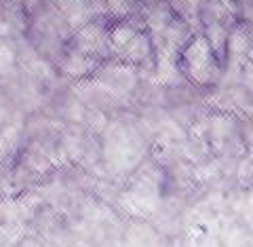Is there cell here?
<instances>
[{"instance_id": "1", "label": "cell", "mask_w": 253, "mask_h": 247, "mask_svg": "<svg viewBox=\"0 0 253 247\" xmlns=\"http://www.w3.org/2000/svg\"><path fill=\"white\" fill-rule=\"evenodd\" d=\"M177 66L186 81L196 87H203V89L215 87L224 76V66L217 59V55L213 53L203 32L192 34V38L184 45V49L179 51Z\"/></svg>"}, {"instance_id": "2", "label": "cell", "mask_w": 253, "mask_h": 247, "mask_svg": "<svg viewBox=\"0 0 253 247\" xmlns=\"http://www.w3.org/2000/svg\"><path fill=\"white\" fill-rule=\"evenodd\" d=\"M93 78L104 85L106 89L125 106L139 87V68L110 57V61L106 59L97 68V72L93 74Z\"/></svg>"}, {"instance_id": "3", "label": "cell", "mask_w": 253, "mask_h": 247, "mask_svg": "<svg viewBox=\"0 0 253 247\" xmlns=\"http://www.w3.org/2000/svg\"><path fill=\"white\" fill-rule=\"evenodd\" d=\"M137 173L139 175H135V178L131 180V186L125 188L121 201L125 205V209H131L133 213L146 216L148 211L154 209V205L158 201V184L154 180L158 169L146 165V167H141Z\"/></svg>"}, {"instance_id": "4", "label": "cell", "mask_w": 253, "mask_h": 247, "mask_svg": "<svg viewBox=\"0 0 253 247\" xmlns=\"http://www.w3.org/2000/svg\"><path fill=\"white\" fill-rule=\"evenodd\" d=\"M108 28H110V21L106 19H91L89 23L76 28L72 32V43L74 49L83 51V53H89L93 57H99V59H110L112 57V47H110V36H108Z\"/></svg>"}, {"instance_id": "5", "label": "cell", "mask_w": 253, "mask_h": 247, "mask_svg": "<svg viewBox=\"0 0 253 247\" xmlns=\"http://www.w3.org/2000/svg\"><path fill=\"white\" fill-rule=\"evenodd\" d=\"M101 63H104V59L93 57L89 53H83V51L74 49V47H70L66 53H61L59 70L66 76L74 78V81H84V78H91L95 72H97V68Z\"/></svg>"}, {"instance_id": "6", "label": "cell", "mask_w": 253, "mask_h": 247, "mask_svg": "<svg viewBox=\"0 0 253 247\" xmlns=\"http://www.w3.org/2000/svg\"><path fill=\"white\" fill-rule=\"evenodd\" d=\"M104 2V13L108 21H123L141 17V0H101Z\"/></svg>"}, {"instance_id": "7", "label": "cell", "mask_w": 253, "mask_h": 247, "mask_svg": "<svg viewBox=\"0 0 253 247\" xmlns=\"http://www.w3.org/2000/svg\"><path fill=\"white\" fill-rule=\"evenodd\" d=\"M15 55L17 53H15L9 45L0 41V74H6L11 70L13 61H15Z\"/></svg>"}, {"instance_id": "8", "label": "cell", "mask_w": 253, "mask_h": 247, "mask_svg": "<svg viewBox=\"0 0 253 247\" xmlns=\"http://www.w3.org/2000/svg\"><path fill=\"white\" fill-rule=\"evenodd\" d=\"M243 17L249 26H253V0H247V2L243 4Z\"/></svg>"}]
</instances>
